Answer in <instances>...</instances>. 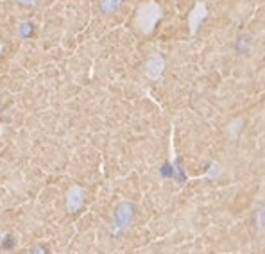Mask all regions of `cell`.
<instances>
[{
	"label": "cell",
	"mask_w": 265,
	"mask_h": 254,
	"mask_svg": "<svg viewBox=\"0 0 265 254\" xmlns=\"http://www.w3.org/2000/svg\"><path fill=\"white\" fill-rule=\"evenodd\" d=\"M165 70V61L158 54H154L147 63H145V75L149 79H160Z\"/></svg>",
	"instance_id": "obj_3"
},
{
	"label": "cell",
	"mask_w": 265,
	"mask_h": 254,
	"mask_svg": "<svg viewBox=\"0 0 265 254\" xmlns=\"http://www.w3.org/2000/svg\"><path fill=\"white\" fill-rule=\"evenodd\" d=\"M0 52H2V43H0Z\"/></svg>",
	"instance_id": "obj_6"
},
{
	"label": "cell",
	"mask_w": 265,
	"mask_h": 254,
	"mask_svg": "<svg viewBox=\"0 0 265 254\" xmlns=\"http://www.w3.org/2000/svg\"><path fill=\"white\" fill-rule=\"evenodd\" d=\"M161 18V7L158 2L149 0L138 7L136 11V18H134V25L138 31H142L144 34H149L154 25L158 23V20Z\"/></svg>",
	"instance_id": "obj_1"
},
{
	"label": "cell",
	"mask_w": 265,
	"mask_h": 254,
	"mask_svg": "<svg viewBox=\"0 0 265 254\" xmlns=\"http://www.w3.org/2000/svg\"><path fill=\"white\" fill-rule=\"evenodd\" d=\"M20 2H23V4H29V2H31V4H33L34 0H20Z\"/></svg>",
	"instance_id": "obj_5"
},
{
	"label": "cell",
	"mask_w": 265,
	"mask_h": 254,
	"mask_svg": "<svg viewBox=\"0 0 265 254\" xmlns=\"http://www.w3.org/2000/svg\"><path fill=\"white\" fill-rule=\"evenodd\" d=\"M208 17V7H206L205 2H197L195 6H193L192 13H190V17H188V25H190V31L195 33L199 29V25L203 23V20Z\"/></svg>",
	"instance_id": "obj_2"
},
{
	"label": "cell",
	"mask_w": 265,
	"mask_h": 254,
	"mask_svg": "<svg viewBox=\"0 0 265 254\" xmlns=\"http://www.w3.org/2000/svg\"><path fill=\"white\" fill-rule=\"evenodd\" d=\"M81 204H83V190L79 186H74L68 192V210L76 211Z\"/></svg>",
	"instance_id": "obj_4"
}]
</instances>
